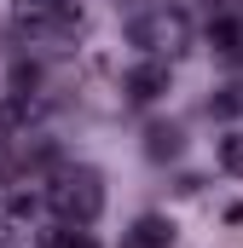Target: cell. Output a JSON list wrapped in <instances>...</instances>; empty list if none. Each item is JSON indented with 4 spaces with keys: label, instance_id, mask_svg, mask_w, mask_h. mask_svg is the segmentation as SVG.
I'll return each instance as SVG.
<instances>
[{
    "label": "cell",
    "instance_id": "obj_1",
    "mask_svg": "<svg viewBox=\"0 0 243 248\" xmlns=\"http://www.w3.org/2000/svg\"><path fill=\"white\" fill-rule=\"evenodd\" d=\"M47 208L64 225H93L104 214V179L93 168H58L52 185H47Z\"/></svg>",
    "mask_w": 243,
    "mask_h": 248
},
{
    "label": "cell",
    "instance_id": "obj_2",
    "mask_svg": "<svg viewBox=\"0 0 243 248\" xmlns=\"http://www.w3.org/2000/svg\"><path fill=\"white\" fill-rule=\"evenodd\" d=\"M127 41L139 52H151V58H174V52L191 46V17L180 6H151V12H139L127 23Z\"/></svg>",
    "mask_w": 243,
    "mask_h": 248
},
{
    "label": "cell",
    "instance_id": "obj_3",
    "mask_svg": "<svg viewBox=\"0 0 243 248\" xmlns=\"http://www.w3.org/2000/svg\"><path fill=\"white\" fill-rule=\"evenodd\" d=\"M122 87H127V98H133V104H156V98L168 93V63H162V58L133 63V69L122 75Z\"/></svg>",
    "mask_w": 243,
    "mask_h": 248
},
{
    "label": "cell",
    "instance_id": "obj_4",
    "mask_svg": "<svg viewBox=\"0 0 243 248\" xmlns=\"http://www.w3.org/2000/svg\"><path fill=\"white\" fill-rule=\"evenodd\" d=\"M122 248H174V225L162 214H145V219H133V231L122 237Z\"/></svg>",
    "mask_w": 243,
    "mask_h": 248
},
{
    "label": "cell",
    "instance_id": "obj_5",
    "mask_svg": "<svg viewBox=\"0 0 243 248\" xmlns=\"http://www.w3.org/2000/svg\"><path fill=\"white\" fill-rule=\"evenodd\" d=\"M145 139H151V144H145V150H151V156H156V162H162V156H180V133H174V127H151V133H145Z\"/></svg>",
    "mask_w": 243,
    "mask_h": 248
},
{
    "label": "cell",
    "instance_id": "obj_6",
    "mask_svg": "<svg viewBox=\"0 0 243 248\" xmlns=\"http://www.w3.org/2000/svg\"><path fill=\"white\" fill-rule=\"evenodd\" d=\"M47 248H99L81 225H64V231H47Z\"/></svg>",
    "mask_w": 243,
    "mask_h": 248
},
{
    "label": "cell",
    "instance_id": "obj_7",
    "mask_svg": "<svg viewBox=\"0 0 243 248\" xmlns=\"http://www.w3.org/2000/svg\"><path fill=\"white\" fill-rule=\"evenodd\" d=\"M220 168L226 173H243V133H226L220 139Z\"/></svg>",
    "mask_w": 243,
    "mask_h": 248
},
{
    "label": "cell",
    "instance_id": "obj_8",
    "mask_svg": "<svg viewBox=\"0 0 243 248\" xmlns=\"http://www.w3.org/2000/svg\"><path fill=\"white\" fill-rule=\"evenodd\" d=\"M243 110V87H220V98H214V116H238Z\"/></svg>",
    "mask_w": 243,
    "mask_h": 248
}]
</instances>
